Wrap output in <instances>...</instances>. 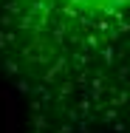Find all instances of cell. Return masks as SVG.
<instances>
[{
	"instance_id": "6da1fadb",
	"label": "cell",
	"mask_w": 130,
	"mask_h": 133,
	"mask_svg": "<svg viewBox=\"0 0 130 133\" xmlns=\"http://www.w3.org/2000/svg\"><path fill=\"white\" fill-rule=\"evenodd\" d=\"M20 9L65 40H107L130 34V0H20Z\"/></svg>"
}]
</instances>
